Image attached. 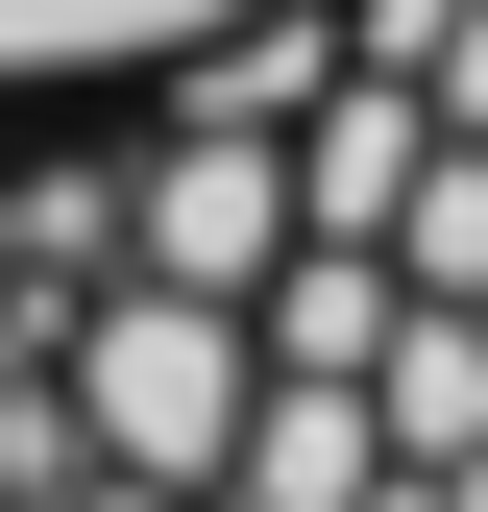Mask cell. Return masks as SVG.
I'll use <instances>...</instances> for the list:
<instances>
[{"label":"cell","mask_w":488,"mask_h":512,"mask_svg":"<svg viewBox=\"0 0 488 512\" xmlns=\"http://www.w3.org/2000/svg\"><path fill=\"white\" fill-rule=\"evenodd\" d=\"M49 391H74L98 464L220 488V464H244V391H269V317H244V293H171V269H122V293L74 317V366H49Z\"/></svg>","instance_id":"6da1fadb"},{"label":"cell","mask_w":488,"mask_h":512,"mask_svg":"<svg viewBox=\"0 0 488 512\" xmlns=\"http://www.w3.org/2000/svg\"><path fill=\"white\" fill-rule=\"evenodd\" d=\"M122 269H171V293H269V269H293V147L196 122L171 171H122Z\"/></svg>","instance_id":"7a4b0ae2"},{"label":"cell","mask_w":488,"mask_h":512,"mask_svg":"<svg viewBox=\"0 0 488 512\" xmlns=\"http://www.w3.org/2000/svg\"><path fill=\"white\" fill-rule=\"evenodd\" d=\"M269 0H0V98H98V74H196Z\"/></svg>","instance_id":"3957f363"},{"label":"cell","mask_w":488,"mask_h":512,"mask_svg":"<svg viewBox=\"0 0 488 512\" xmlns=\"http://www.w3.org/2000/svg\"><path fill=\"white\" fill-rule=\"evenodd\" d=\"M49 512H220V488H147V464H74Z\"/></svg>","instance_id":"277c9868"}]
</instances>
